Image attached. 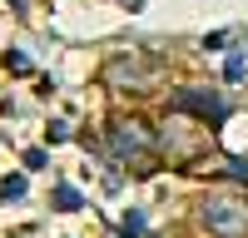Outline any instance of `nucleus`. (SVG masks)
<instances>
[{
	"mask_svg": "<svg viewBox=\"0 0 248 238\" xmlns=\"http://www.w3.org/2000/svg\"><path fill=\"white\" fill-rule=\"evenodd\" d=\"M229 174H233V178H243V184H248V159H229Z\"/></svg>",
	"mask_w": 248,
	"mask_h": 238,
	"instance_id": "1a4fd4ad",
	"label": "nucleus"
},
{
	"mask_svg": "<svg viewBox=\"0 0 248 238\" xmlns=\"http://www.w3.org/2000/svg\"><path fill=\"white\" fill-rule=\"evenodd\" d=\"M199 218L209 238H248V193H203Z\"/></svg>",
	"mask_w": 248,
	"mask_h": 238,
	"instance_id": "f03ea898",
	"label": "nucleus"
},
{
	"mask_svg": "<svg viewBox=\"0 0 248 238\" xmlns=\"http://www.w3.org/2000/svg\"><path fill=\"white\" fill-rule=\"evenodd\" d=\"M203 45H209V50H229L233 35H229V30H214V35H203Z\"/></svg>",
	"mask_w": 248,
	"mask_h": 238,
	"instance_id": "6e6552de",
	"label": "nucleus"
},
{
	"mask_svg": "<svg viewBox=\"0 0 248 238\" xmlns=\"http://www.w3.org/2000/svg\"><path fill=\"white\" fill-rule=\"evenodd\" d=\"M25 169H45V149H30L25 154Z\"/></svg>",
	"mask_w": 248,
	"mask_h": 238,
	"instance_id": "9d476101",
	"label": "nucleus"
},
{
	"mask_svg": "<svg viewBox=\"0 0 248 238\" xmlns=\"http://www.w3.org/2000/svg\"><path fill=\"white\" fill-rule=\"evenodd\" d=\"M174 109L179 114H199L203 124H223L229 119V99L223 94H214V89H174Z\"/></svg>",
	"mask_w": 248,
	"mask_h": 238,
	"instance_id": "20e7f679",
	"label": "nucleus"
},
{
	"mask_svg": "<svg viewBox=\"0 0 248 238\" xmlns=\"http://www.w3.org/2000/svg\"><path fill=\"white\" fill-rule=\"evenodd\" d=\"M248 74V55H233L229 65H223V79H243Z\"/></svg>",
	"mask_w": 248,
	"mask_h": 238,
	"instance_id": "0eeeda50",
	"label": "nucleus"
},
{
	"mask_svg": "<svg viewBox=\"0 0 248 238\" xmlns=\"http://www.w3.org/2000/svg\"><path fill=\"white\" fill-rule=\"evenodd\" d=\"M159 79V60L154 55H114L109 65H105V85H114V89H149Z\"/></svg>",
	"mask_w": 248,
	"mask_h": 238,
	"instance_id": "7ed1b4c3",
	"label": "nucleus"
},
{
	"mask_svg": "<svg viewBox=\"0 0 248 238\" xmlns=\"http://www.w3.org/2000/svg\"><path fill=\"white\" fill-rule=\"evenodd\" d=\"M25 193V174H10L5 184H0V198H20Z\"/></svg>",
	"mask_w": 248,
	"mask_h": 238,
	"instance_id": "423d86ee",
	"label": "nucleus"
},
{
	"mask_svg": "<svg viewBox=\"0 0 248 238\" xmlns=\"http://www.w3.org/2000/svg\"><path fill=\"white\" fill-rule=\"evenodd\" d=\"M55 208H60V213H75V208H79V193H75L70 184H60V189H55Z\"/></svg>",
	"mask_w": 248,
	"mask_h": 238,
	"instance_id": "39448f33",
	"label": "nucleus"
},
{
	"mask_svg": "<svg viewBox=\"0 0 248 238\" xmlns=\"http://www.w3.org/2000/svg\"><path fill=\"white\" fill-rule=\"evenodd\" d=\"M109 154L119 159L124 169H134V174H149L154 169V154H159V139L154 129L144 124V119H114L109 124Z\"/></svg>",
	"mask_w": 248,
	"mask_h": 238,
	"instance_id": "f257e3e1",
	"label": "nucleus"
}]
</instances>
